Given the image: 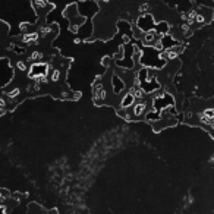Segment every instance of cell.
<instances>
[{
	"mask_svg": "<svg viewBox=\"0 0 214 214\" xmlns=\"http://www.w3.org/2000/svg\"><path fill=\"white\" fill-rule=\"evenodd\" d=\"M31 2H32V5L35 6L37 12H40V15H46L51 9V5H49L46 0H31Z\"/></svg>",
	"mask_w": 214,
	"mask_h": 214,
	"instance_id": "6da1fadb",
	"label": "cell"
},
{
	"mask_svg": "<svg viewBox=\"0 0 214 214\" xmlns=\"http://www.w3.org/2000/svg\"><path fill=\"white\" fill-rule=\"evenodd\" d=\"M135 101V95H134V93H129V94H126L125 97H123V100H122V107H129L132 104V103Z\"/></svg>",
	"mask_w": 214,
	"mask_h": 214,
	"instance_id": "7a4b0ae2",
	"label": "cell"
},
{
	"mask_svg": "<svg viewBox=\"0 0 214 214\" xmlns=\"http://www.w3.org/2000/svg\"><path fill=\"white\" fill-rule=\"evenodd\" d=\"M0 214H6V207L0 205Z\"/></svg>",
	"mask_w": 214,
	"mask_h": 214,
	"instance_id": "3957f363",
	"label": "cell"
}]
</instances>
